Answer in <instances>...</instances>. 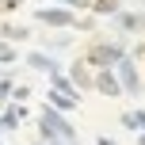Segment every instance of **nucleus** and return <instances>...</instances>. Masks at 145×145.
<instances>
[{
    "mask_svg": "<svg viewBox=\"0 0 145 145\" xmlns=\"http://www.w3.org/2000/svg\"><path fill=\"white\" fill-rule=\"evenodd\" d=\"M31 65H35V69H42V72H50V76H57V61H54L50 57V54H31Z\"/></svg>",
    "mask_w": 145,
    "mask_h": 145,
    "instance_id": "nucleus-8",
    "label": "nucleus"
},
{
    "mask_svg": "<svg viewBox=\"0 0 145 145\" xmlns=\"http://www.w3.org/2000/svg\"><path fill=\"white\" fill-rule=\"evenodd\" d=\"M19 118H23L19 107H15V111H4V126H8V130H15V126H19Z\"/></svg>",
    "mask_w": 145,
    "mask_h": 145,
    "instance_id": "nucleus-12",
    "label": "nucleus"
},
{
    "mask_svg": "<svg viewBox=\"0 0 145 145\" xmlns=\"http://www.w3.org/2000/svg\"><path fill=\"white\" fill-rule=\"evenodd\" d=\"M0 61H15V50H12V46H4V42H0Z\"/></svg>",
    "mask_w": 145,
    "mask_h": 145,
    "instance_id": "nucleus-13",
    "label": "nucleus"
},
{
    "mask_svg": "<svg viewBox=\"0 0 145 145\" xmlns=\"http://www.w3.org/2000/svg\"><path fill=\"white\" fill-rule=\"evenodd\" d=\"M122 57H126V46H122V42H95L92 50H88L84 65H95V69H115Z\"/></svg>",
    "mask_w": 145,
    "mask_h": 145,
    "instance_id": "nucleus-2",
    "label": "nucleus"
},
{
    "mask_svg": "<svg viewBox=\"0 0 145 145\" xmlns=\"http://www.w3.org/2000/svg\"><path fill=\"white\" fill-rule=\"evenodd\" d=\"M76 99L72 95H61V92H50V111H72Z\"/></svg>",
    "mask_w": 145,
    "mask_h": 145,
    "instance_id": "nucleus-10",
    "label": "nucleus"
},
{
    "mask_svg": "<svg viewBox=\"0 0 145 145\" xmlns=\"http://www.w3.org/2000/svg\"><path fill=\"white\" fill-rule=\"evenodd\" d=\"M27 35H31V31H27V27H15V23L4 27V38H12V42H19V38H27Z\"/></svg>",
    "mask_w": 145,
    "mask_h": 145,
    "instance_id": "nucleus-11",
    "label": "nucleus"
},
{
    "mask_svg": "<svg viewBox=\"0 0 145 145\" xmlns=\"http://www.w3.org/2000/svg\"><path fill=\"white\" fill-rule=\"evenodd\" d=\"M69 84H76V88H92V72H88V65L80 61V65H72V72H69Z\"/></svg>",
    "mask_w": 145,
    "mask_h": 145,
    "instance_id": "nucleus-9",
    "label": "nucleus"
},
{
    "mask_svg": "<svg viewBox=\"0 0 145 145\" xmlns=\"http://www.w3.org/2000/svg\"><path fill=\"white\" fill-rule=\"evenodd\" d=\"M115 23H118V31H145V12H118L115 15Z\"/></svg>",
    "mask_w": 145,
    "mask_h": 145,
    "instance_id": "nucleus-6",
    "label": "nucleus"
},
{
    "mask_svg": "<svg viewBox=\"0 0 145 145\" xmlns=\"http://www.w3.org/2000/svg\"><path fill=\"white\" fill-rule=\"evenodd\" d=\"M115 80H118V88H122V95H141V88H145V80L138 72V61H134L130 54L115 65Z\"/></svg>",
    "mask_w": 145,
    "mask_h": 145,
    "instance_id": "nucleus-3",
    "label": "nucleus"
},
{
    "mask_svg": "<svg viewBox=\"0 0 145 145\" xmlns=\"http://www.w3.org/2000/svg\"><path fill=\"white\" fill-rule=\"evenodd\" d=\"M88 8L95 12V19H99V15H118L122 12V0H92Z\"/></svg>",
    "mask_w": 145,
    "mask_h": 145,
    "instance_id": "nucleus-7",
    "label": "nucleus"
},
{
    "mask_svg": "<svg viewBox=\"0 0 145 145\" xmlns=\"http://www.w3.org/2000/svg\"><path fill=\"white\" fill-rule=\"evenodd\" d=\"M92 88L103 92L107 99H118V95H122V88H118V80H115V69H99V72L92 76Z\"/></svg>",
    "mask_w": 145,
    "mask_h": 145,
    "instance_id": "nucleus-4",
    "label": "nucleus"
},
{
    "mask_svg": "<svg viewBox=\"0 0 145 145\" xmlns=\"http://www.w3.org/2000/svg\"><path fill=\"white\" fill-rule=\"evenodd\" d=\"M95 145H118L115 138H107V134H99V138H95Z\"/></svg>",
    "mask_w": 145,
    "mask_h": 145,
    "instance_id": "nucleus-14",
    "label": "nucleus"
},
{
    "mask_svg": "<svg viewBox=\"0 0 145 145\" xmlns=\"http://www.w3.org/2000/svg\"><path fill=\"white\" fill-rule=\"evenodd\" d=\"M138 145H145V134H138Z\"/></svg>",
    "mask_w": 145,
    "mask_h": 145,
    "instance_id": "nucleus-16",
    "label": "nucleus"
},
{
    "mask_svg": "<svg viewBox=\"0 0 145 145\" xmlns=\"http://www.w3.org/2000/svg\"><path fill=\"white\" fill-rule=\"evenodd\" d=\"M0 8H8V12H12V8H19V0H4Z\"/></svg>",
    "mask_w": 145,
    "mask_h": 145,
    "instance_id": "nucleus-15",
    "label": "nucleus"
},
{
    "mask_svg": "<svg viewBox=\"0 0 145 145\" xmlns=\"http://www.w3.org/2000/svg\"><path fill=\"white\" fill-rule=\"evenodd\" d=\"M38 122H42V145H54V141H61V145H80V138H76V126H69L65 118L57 115V111L42 107Z\"/></svg>",
    "mask_w": 145,
    "mask_h": 145,
    "instance_id": "nucleus-1",
    "label": "nucleus"
},
{
    "mask_svg": "<svg viewBox=\"0 0 145 145\" xmlns=\"http://www.w3.org/2000/svg\"><path fill=\"white\" fill-rule=\"evenodd\" d=\"M38 19H42L46 27H76V15L65 12V8H42V12H38Z\"/></svg>",
    "mask_w": 145,
    "mask_h": 145,
    "instance_id": "nucleus-5",
    "label": "nucleus"
}]
</instances>
